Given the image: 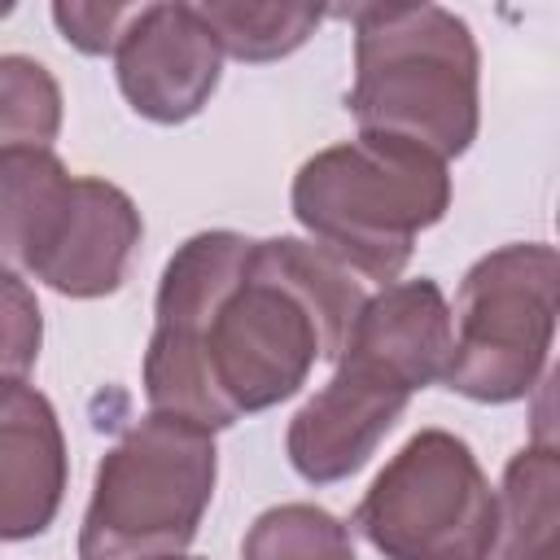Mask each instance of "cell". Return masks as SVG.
<instances>
[{
	"instance_id": "obj_1",
	"label": "cell",
	"mask_w": 560,
	"mask_h": 560,
	"mask_svg": "<svg viewBox=\"0 0 560 560\" xmlns=\"http://www.w3.org/2000/svg\"><path fill=\"white\" fill-rule=\"evenodd\" d=\"M363 302V280L315 241L188 236L158 280L140 372L149 411L214 433L293 398L319 359H341Z\"/></svg>"
},
{
	"instance_id": "obj_2",
	"label": "cell",
	"mask_w": 560,
	"mask_h": 560,
	"mask_svg": "<svg viewBox=\"0 0 560 560\" xmlns=\"http://www.w3.org/2000/svg\"><path fill=\"white\" fill-rule=\"evenodd\" d=\"M451 306L438 280H398L363 302L324 389L289 420L284 451L302 481L332 486L359 472L398 424L411 394L442 381Z\"/></svg>"
},
{
	"instance_id": "obj_3",
	"label": "cell",
	"mask_w": 560,
	"mask_h": 560,
	"mask_svg": "<svg viewBox=\"0 0 560 560\" xmlns=\"http://www.w3.org/2000/svg\"><path fill=\"white\" fill-rule=\"evenodd\" d=\"M354 83L346 109L359 131L459 158L481 127V52L472 26L442 4H350Z\"/></svg>"
},
{
	"instance_id": "obj_4",
	"label": "cell",
	"mask_w": 560,
	"mask_h": 560,
	"mask_svg": "<svg viewBox=\"0 0 560 560\" xmlns=\"http://www.w3.org/2000/svg\"><path fill=\"white\" fill-rule=\"evenodd\" d=\"M289 206L337 262L363 280L394 284L411 262L416 236L451 210V175L442 158L407 140L359 131L298 166Z\"/></svg>"
},
{
	"instance_id": "obj_5",
	"label": "cell",
	"mask_w": 560,
	"mask_h": 560,
	"mask_svg": "<svg viewBox=\"0 0 560 560\" xmlns=\"http://www.w3.org/2000/svg\"><path fill=\"white\" fill-rule=\"evenodd\" d=\"M214 481V433L184 416L149 411L96 464L79 525V560L179 556L201 529Z\"/></svg>"
},
{
	"instance_id": "obj_6",
	"label": "cell",
	"mask_w": 560,
	"mask_h": 560,
	"mask_svg": "<svg viewBox=\"0 0 560 560\" xmlns=\"http://www.w3.org/2000/svg\"><path fill=\"white\" fill-rule=\"evenodd\" d=\"M556 289L560 258L547 241H512L481 254L455 293L446 389L490 407L525 398L547 372Z\"/></svg>"
},
{
	"instance_id": "obj_7",
	"label": "cell",
	"mask_w": 560,
	"mask_h": 560,
	"mask_svg": "<svg viewBox=\"0 0 560 560\" xmlns=\"http://www.w3.org/2000/svg\"><path fill=\"white\" fill-rule=\"evenodd\" d=\"M350 525L385 560H486L494 490L464 438L420 429L372 477Z\"/></svg>"
},
{
	"instance_id": "obj_8",
	"label": "cell",
	"mask_w": 560,
	"mask_h": 560,
	"mask_svg": "<svg viewBox=\"0 0 560 560\" xmlns=\"http://www.w3.org/2000/svg\"><path fill=\"white\" fill-rule=\"evenodd\" d=\"M114 74L140 118L175 127L210 105L223 74V48L197 4H136L114 48Z\"/></svg>"
},
{
	"instance_id": "obj_9",
	"label": "cell",
	"mask_w": 560,
	"mask_h": 560,
	"mask_svg": "<svg viewBox=\"0 0 560 560\" xmlns=\"http://www.w3.org/2000/svg\"><path fill=\"white\" fill-rule=\"evenodd\" d=\"M144 236L136 201L96 175H74L70 201L31 262V276L44 280L61 298H105L127 280L131 254Z\"/></svg>"
},
{
	"instance_id": "obj_10",
	"label": "cell",
	"mask_w": 560,
	"mask_h": 560,
	"mask_svg": "<svg viewBox=\"0 0 560 560\" xmlns=\"http://www.w3.org/2000/svg\"><path fill=\"white\" fill-rule=\"evenodd\" d=\"M70 455L57 407L26 381H0V542L44 534L66 499Z\"/></svg>"
},
{
	"instance_id": "obj_11",
	"label": "cell",
	"mask_w": 560,
	"mask_h": 560,
	"mask_svg": "<svg viewBox=\"0 0 560 560\" xmlns=\"http://www.w3.org/2000/svg\"><path fill=\"white\" fill-rule=\"evenodd\" d=\"M560 451L551 438L521 446L494 490V538L486 560H560Z\"/></svg>"
},
{
	"instance_id": "obj_12",
	"label": "cell",
	"mask_w": 560,
	"mask_h": 560,
	"mask_svg": "<svg viewBox=\"0 0 560 560\" xmlns=\"http://www.w3.org/2000/svg\"><path fill=\"white\" fill-rule=\"evenodd\" d=\"M74 175L52 149L0 153V271L31 276V262L48 245Z\"/></svg>"
},
{
	"instance_id": "obj_13",
	"label": "cell",
	"mask_w": 560,
	"mask_h": 560,
	"mask_svg": "<svg viewBox=\"0 0 560 560\" xmlns=\"http://www.w3.org/2000/svg\"><path fill=\"white\" fill-rule=\"evenodd\" d=\"M219 48L236 61H280L298 52L328 9L319 4H254V0H210L197 4Z\"/></svg>"
},
{
	"instance_id": "obj_14",
	"label": "cell",
	"mask_w": 560,
	"mask_h": 560,
	"mask_svg": "<svg viewBox=\"0 0 560 560\" xmlns=\"http://www.w3.org/2000/svg\"><path fill=\"white\" fill-rule=\"evenodd\" d=\"M61 83L26 52H0V153L52 149L61 136Z\"/></svg>"
},
{
	"instance_id": "obj_15",
	"label": "cell",
	"mask_w": 560,
	"mask_h": 560,
	"mask_svg": "<svg viewBox=\"0 0 560 560\" xmlns=\"http://www.w3.org/2000/svg\"><path fill=\"white\" fill-rule=\"evenodd\" d=\"M241 560H359L350 529L315 503H276L245 529Z\"/></svg>"
},
{
	"instance_id": "obj_16",
	"label": "cell",
	"mask_w": 560,
	"mask_h": 560,
	"mask_svg": "<svg viewBox=\"0 0 560 560\" xmlns=\"http://www.w3.org/2000/svg\"><path fill=\"white\" fill-rule=\"evenodd\" d=\"M44 346V315L31 284L0 271V381H22Z\"/></svg>"
},
{
	"instance_id": "obj_17",
	"label": "cell",
	"mask_w": 560,
	"mask_h": 560,
	"mask_svg": "<svg viewBox=\"0 0 560 560\" xmlns=\"http://www.w3.org/2000/svg\"><path fill=\"white\" fill-rule=\"evenodd\" d=\"M131 13H136V4H66V0L52 4V22H57L61 39L88 57L114 52Z\"/></svg>"
},
{
	"instance_id": "obj_18",
	"label": "cell",
	"mask_w": 560,
	"mask_h": 560,
	"mask_svg": "<svg viewBox=\"0 0 560 560\" xmlns=\"http://www.w3.org/2000/svg\"><path fill=\"white\" fill-rule=\"evenodd\" d=\"M13 13V0H0V18H9Z\"/></svg>"
},
{
	"instance_id": "obj_19",
	"label": "cell",
	"mask_w": 560,
	"mask_h": 560,
	"mask_svg": "<svg viewBox=\"0 0 560 560\" xmlns=\"http://www.w3.org/2000/svg\"><path fill=\"white\" fill-rule=\"evenodd\" d=\"M158 560H201V556H184V551H179V556H158Z\"/></svg>"
}]
</instances>
